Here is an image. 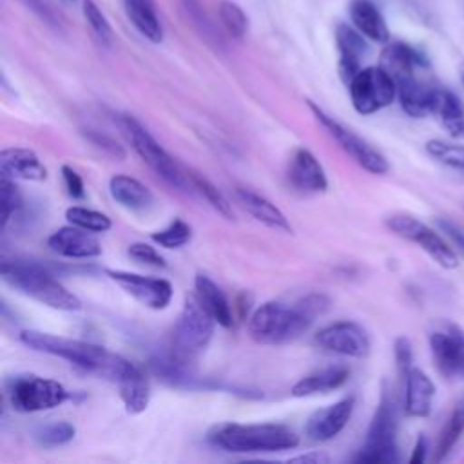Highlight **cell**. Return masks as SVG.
I'll return each instance as SVG.
<instances>
[{
	"label": "cell",
	"mask_w": 464,
	"mask_h": 464,
	"mask_svg": "<svg viewBox=\"0 0 464 464\" xmlns=\"http://www.w3.org/2000/svg\"><path fill=\"white\" fill-rule=\"evenodd\" d=\"M330 306L324 294H308L292 304L279 301H266L257 306L248 321V335L259 344H283L301 337Z\"/></svg>",
	"instance_id": "cell-1"
},
{
	"label": "cell",
	"mask_w": 464,
	"mask_h": 464,
	"mask_svg": "<svg viewBox=\"0 0 464 464\" xmlns=\"http://www.w3.org/2000/svg\"><path fill=\"white\" fill-rule=\"evenodd\" d=\"M20 341L31 350L65 359L71 364L85 372H91L94 375L105 377L112 382H116L132 366L130 361H127L118 353L109 352L100 344H92L80 339L60 337V335H53L40 330L20 332Z\"/></svg>",
	"instance_id": "cell-2"
},
{
	"label": "cell",
	"mask_w": 464,
	"mask_h": 464,
	"mask_svg": "<svg viewBox=\"0 0 464 464\" xmlns=\"http://www.w3.org/2000/svg\"><path fill=\"white\" fill-rule=\"evenodd\" d=\"M208 442L230 453H270L292 450L299 435L285 424H239L221 422L208 431Z\"/></svg>",
	"instance_id": "cell-3"
},
{
	"label": "cell",
	"mask_w": 464,
	"mask_h": 464,
	"mask_svg": "<svg viewBox=\"0 0 464 464\" xmlns=\"http://www.w3.org/2000/svg\"><path fill=\"white\" fill-rule=\"evenodd\" d=\"M2 279L20 294L51 306L54 310L72 312L82 308L76 294L67 290L45 266L27 259H4Z\"/></svg>",
	"instance_id": "cell-4"
},
{
	"label": "cell",
	"mask_w": 464,
	"mask_h": 464,
	"mask_svg": "<svg viewBox=\"0 0 464 464\" xmlns=\"http://www.w3.org/2000/svg\"><path fill=\"white\" fill-rule=\"evenodd\" d=\"M397 404L386 386H382L377 410L372 417L366 439L353 457L361 464H393L399 460L397 444Z\"/></svg>",
	"instance_id": "cell-5"
},
{
	"label": "cell",
	"mask_w": 464,
	"mask_h": 464,
	"mask_svg": "<svg viewBox=\"0 0 464 464\" xmlns=\"http://www.w3.org/2000/svg\"><path fill=\"white\" fill-rule=\"evenodd\" d=\"M216 324L218 323L199 304L196 295L187 297L172 330L170 352L183 362L192 364L210 343Z\"/></svg>",
	"instance_id": "cell-6"
},
{
	"label": "cell",
	"mask_w": 464,
	"mask_h": 464,
	"mask_svg": "<svg viewBox=\"0 0 464 464\" xmlns=\"http://www.w3.org/2000/svg\"><path fill=\"white\" fill-rule=\"evenodd\" d=\"M120 125L125 130L132 149L136 154L160 176L163 178L169 185L176 188H187L190 187L188 181V172L183 170L174 158L154 140V136L132 116L123 114L120 116Z\"/></svg>",
	"instance_id": "cell-7"
},
{
	"label": "cell",
	"mask_w": 464,
	"mask_h": 464,
	"mask_svg": "<svg viewBox=\"0 0 464 464\" xmlns=\"http://www.w3.org/2000/svg\"><path fill=\"white\" fill-rule=\"evenodd\" d=\"M5 395L14 411L33 413L56 408L69 399V392L54 379L16 375L7 382Z\"/></svg>",
	"instance_id": "cell-8"
},
{
	"label": "cell",
	"mask_w": 464,
	"mask_h": 464,
	"mask_svg": "<svg viewBox=\"0 0 464 464\" xmlns=\"http://www.w3.org/2000/svg\"><path fill=\"white\" fill-rule=\"evenodd\" d=\"M386 227L399 237L419 245L439 266L453 270L459 266V256L453 246L431 227L410 214H392L386 218Z\"/></svg>",
	"instance_id": "cell-9"
},
{
	"label": "cell",
	"mask_w": 464,
	"mask_h": 464,
	"mask_svg": "<svg viewBox=\"0 0 464 464\" xmlns=\"http://www.w3.org/2000/svg\"><path fill=\"white\" fill-rule=\"evenodd\" d=\"M308 107L315 120L326 129V132L339 143V147L364 170L382 176L390 170L388 160L375 149L372 147L364 138L355 134L352 129L344 127L341 121H337L334 116L326 114L319 105L308 102Z\"/></svg>",
	"instance_id": "cell-10"
},
{
	"label": "cell",
	"mask_w": 464,
	"mask_h": 464,
	"mask_svg": "<svg viewBox=\"0 0 464 464\" xmlns=\"http://www.w3.org/2000/svg\"><path fill=\"white\" fill-rule=\"evenodd\" d=\"M350 100L359 114H373L388 107L397 96L393 78L381 67H364L348 83Z\"/></svg>",
	"instance_id": "cell-11"
},
{
	"label": "cell",
	"mask_w": 464,
	"mask_h": 464,
	"mask_svg": "<svg viewBox=\"0 0 464 464\" xmlns=\"http://www.w3.org/2000/svg\"><path fill=\"white\" fill-rule=\"evenodd\" d=\"M430 352L437 372L450 379H464V330L448 323L430 334Z\"/></svg>",
	"instance_id": "cell-12"
},
{
	"label": "cell",
	"mask_w": 464,
	"mask_h": 464,
	"mask_svg": "<svg viewBox=\"0 0 464 464\" xmlns=\"http://www.w3.org/2000/svg\"><path fill=\"white\" fill-rule=\"evenodd\" d=\"M315 344L326 352L362 359L370 353V337L366 330L353 321H337L315 334Z\"/></svg>",
	"instance_id": "cell-13"
},
{
	"label": "cell",
	"mask_w": 464,
	"mask_h": 464,
	"mask_svg": "<svg viewBox=\"0 0 464 464\" xmlns=\"http://www.w3.org/2000/svg\"><path fill=\"white\" fill-rule=\"evenodd\" d=\"M105 274L129 295L152 310H163L172 301V285L161 277H149L125 270H105Z\"/></svg>",
	"instance_id": "cell-14"
},
{
	"label": "cell",
	"mask_w": 464,
	"mask_h": 464,
	"mask_svg": "<svg viewBox=\"0 0 464 464\" xmlns=\"http://www.w3.org/2000/svg\"><path fill=\"white\" fill-rule=\"evenodd\" d=\"M353 408L355 399L350 395L334 404L315 410L304 424V435L314 442H326L334 439L348 424Z\"/></svg>",
	"instance_id": "cell-15"
},
{
	"label": "cell",
	"mask_w": 464,
	"mask_h": 464,
	"mask_svg": "<svg viewBox=\"0 0 464 464\" xmlns=\"http://www.w3.org/2000/svg\"><path fill=\"white\" fill-rule=\"evenodd\" d=\"M379 65L393 78L395 85L404 80L428 74L430 69L426 56L404 42L388 44L381 53Z\"/></svg>",
	"instance_id": "cell-16"
},
{
	"label": "cell",
	"mask_w": 464,
	"mask_h": 464,
	"mask_svg": "<svg viewBox=\"0 0 464 464\" xmlns=\"http://www.w3.org/2000/svg\"><path fill=\"white\" fill-rule=\"evenodd\" d=\"M47 246L63 257L89 259L102 254V245L94 232L80 228L76 225H67L54 230L47 237Z\"/></svg>",
	"instance_id": "cell-17"
},
{
	"label": "cell",
	"mask_w": 464,
	"mask_h": 464,
	"mask_svg": "<svg viewBox=\"0 0 464 464\" xmlns=\"http://www.w3.org/2000/svg\"><path fill=\"white\" fill-rule=\"evenodd\" d=\"M290 185L301 192H324L328 179L323 165L308 149H295L286 169Z\"/></svg>",
	"instance_id": "cell-18"
},
{
	"label": "cell",
	"mask_w": 464,
	"mask_h": 464,
	"mask_svg": "<svg viewBox=\"0 0 464 464\" xmlns=\"http://www.w3.org/2000/svg\"><path fill=\"white\" fill-rule=\"evenodd\" d=\"M440 85H435L428 74H420L397 83V98L402 111L411 118H426L433 112L435 96Z\"/></svg>",
	"instance_id": "cell-19"
},
{
	"label": "cell",
	"mask_w": 464,
	"mask_h": 464,
	"mask_svg": "<svg viewBox=\"0 0 464 464\" xmlns=\"http://www.w3.org/2000/svg\"><path fill=\"white\" fill-rule=\"evenodd\" d=\"M0 172L11 179L44 181L47 169L34 150L25 147H9L0 152Z\"/></svg>",
	"instance_id": "cell-20"
},
{
	"label": "cell",
	"mask_w": 464,
	"mask_h": 464,
	"mask_svg": "<svg viewBox=\"0 0 464 464\" xmlns=\"http://www.w3.org/2000/svg\"><path fill=\"white\" fill-rule=\"evenodd\" d=\"M404 379V413L408 417H428L431 413L433 399H435V384L433 381L420 370L410 368Z\"/></svg>",
	"instance_id": "cell-21"
},
{
	"label": "cell",
	"mask_w": 464,
	"mask_h": 464,
	"mask_svg": "<svg viewBox=\"0 0 464 464\" xmlns=\"http://www.w3.org/2000/svg\"><path fill=\"white\" fill-rule=\"evenodd\" d=\"M362 36H364L362 33H359L357 29H353L346 24H339L335 27V42H337V49H339V54H341L339 72H341V78L344 80L346 85L362 69L361 67V58L368 51V45H366Z\"/></svg>",
	"instance_id": "cell-22"
},
{
	"label": "cell",
	"mask_w": 464,
	"mask_h": 464,
	"mask_svg": "<svg viewBox=\"0 0 464 464\" xmlns=\"http://www.w3.org/2000/svg\"><path fill=\"white\" fill-rule=\"evenodd\" d=\"M194 295L219 326L230 328L234 324L232 306H230L227 295L223 294V290L210 277H207L203 274L196 276Z\"/></svg>",
	"instance_id": "cell-23"
},
{
	"label": "cell",
	"mask_w": 464,
	"mask_h": 464,
	"mask_svg": "<svg viewBox=\"0 0 464 464\" xmlns=\"http://www.w3.org/2000/svg\"><path fill=\"white\" fill-rule=\"evenodd\" d=\"M109 192L120 207L132 212H143L154 205L152 192L141 181L127 174L112 176L109 179Z\"/></svg>",
	"instance_id": "cell-24"
},
{
	"label": "cell",
	"mask_w": 464,
	"mask_h": 464,
	"mask_svg": "<svg viewBox=\"0 0 464 464\" xmlns=\"http://www.w3.org/2000/svg\"><path fill=\"white\" fill-rule=\"evenodd\" d=\"M350 377L346 366H326L301 377L290 390L294 397H312L317 393H328L341 388Z\"/></svg>",
	"instance_id": "cell-25"
},
{
	"label": "cell",
	"mask_w": 464,
	"mask_h": 464,
	"mask_svg": "<svg viewBox=\"0 0 464 464\" xmlns=\"http://www.w3.org/2000/svg\"><path fill=\"white\" fill-rule=\"evenodd\" d=\"M236 198L239 199L243 208L259 223H263L270 228H276V230L292 232V225L288 223L286 216L265 196H261L250 188H237Z\"/></svg>",
	"instance_id": "cell-26"
},
{
	"label": "cell",
	"mask_w": 464,
	"mask_h": 464,
	"mask_svg": "<svg viewBox=\"0 0 464 464\" xmlns=\"http://www.w3.org/2000/svg\"><path fill=\"white\" fill-rule=\"evenodd\" d=\"M350 18L359 33L372 42L384 44L390 40V29L379 7L370 0H353L350 4Z\"/></svg>",
	"instance_id": "cell-27"
},
{
	"label": "cell",
	"mask_w": 464,
	"mask_h": 464,
	"mask_svg": "<svg viewBox=\"0 0 464 464\" xmlns=\"http://www.w3.org/2000/svg\"><path fill=\"white\" fill-rule=\"evenodd\" d=\"M118 390H120V399L127 410V413L136 415L141 413L149 406L150 399V388L145 373L132 364L118 381Z\"/></svg>",
	"instance_id": "cell-28"
},
{
	"label": "cell",
	"mask_w": 464,
	"mask_h": 464,
	"mask_svg": "<svg viewBox=\"0 0 464 464\" xmlns=\"http://www.w3.org/2000/svg\"><path fill=\"white\" fill-rule=\"evenodd\" d=\"M431 116L439 120V123L446 129V132L451 138H464V105L453 91L439 87Z\"/></svg>",
	"instance_id": "cell-29"
},
{
	"label": "cell",
	"mask_w": 464,
	"mask_h": 464,
	"mask_svg": "<svg viewBox=\"0 0 464 464\" xmlns=\"http://www.w3.org/2000/svg\"><path fill=\"white\" fill-rule=\"evenodd\" d=\"M123 7L130 24L147 40L160 44L163 40V27L156 13L154 0H123Z\"/></svg>",
	"instance_id": "cell-30"
},
{
	"label": "cell",
	"mask_w": 464,
	"mask_h": 464,
	"mask_svg": "<svg viewBox=\"0 0 464 464\" xmlns=\"http://www.w3.org/2000/svg\"><path fill=\"white\" fill-rule=\"evenodd\" d=\"M464 433V397H460L457 401V404L453 406L442 431L439 437V444H437V453H435V462L446 460L448 455L453 451V448L457 446V442L460 440Z\"/></svg>",
	"instance_id": "cell-31"
},
{
	"label": "cell",
	"mask_w": 464,
	"mask_h": 464,
	"mask_svg": "<svg viewBox=\"0 0 464 464\" xmlns=\"http://www.w3.org/2000/svg\"><path fill=\"white\" fill-rule=\"evenodd\" d=\"M426 152L444 167H450L453 170L464 172V145L457 141L448 140H428L426 141Z\"/></svg>",
	"instance_id": "cell-32"
},
{
	"label": "cell",
	"mask_w": 464,
	"mask_h": 464,
	"mask_svg": "<svg viewBox=\"0 0 464 464\" xmlns=\"http://www.w3.org/2000/svg\"><path fill=\"white\" fill-rule=\"evenodd\" d=\"M188 172V170H187ZM188 181H190V187L207 199V203L216 210L219 212L223 218L227 219H232L234 218V212H232V207L230 203L227 201V198L216 188V185L207 179L203 174H198V172H188Z\"/></svg>",
	"instance_id": "cell-33"
},
{
	"label": "cell",
	"mask_w": 464,
	"mask_h": 464,
	"mask_svg": "<svg viewBox=\"0 0 464 464\" xmlns=\"http://www.w3.org/2000/svg\"><path fill=\"white\" fill-rule=\"evenodd\" d=\"M65 218L71 225H76L80 228L91 230V232H107L111 228V218L85 207H69L65 210Z\"/></svg>",
	"instance_id": "cell-34"
},
{
	"label": "cell",
	"mask_w": 464,
	"mask_h": 464,
	"mask_svg": "<svg viewBox=\"0 0 464 464\" xmlns=\"http://www.w3.org/2000/svg\"><path fill=\"white\" fill-rule=\"evenodd\" d=\"M74 433H76V428L71 422L58 420V422H49L40 426L34 431V440L44 448H56L72 440Z\"/></svg>",
	"instance_id": "cell-35"
},
{
	"label": "cell",
	"mask_w": 464,
	"mask_h": 464,
	"mask_svg": "<svg viewBox=\"0 0 464 464\" xmlns=\"http://www.w3.org/2000/svg\"><path fill=\"white\" fill-rule=\"evenodd\" d=\"M190 237H192V228L183 219H174L170 225L152 232L150 236V239L163 248H179L187 245Z\"/></svg>",
	"instance_id": "cell-36"
},
{
	"label": "cell",
	"mask_w": 464,
	"mask_h": 464,
	"mask_svg": "<svg viewBox=\"0 0 464 464\" xmlns=\"http://www.w3.org/2000/svg\"><path fill=\"white\" fill-rule=\"evenodd\" d=\"M218 13H219V20L223 24V27L227 29V33L234 38H243L245 33H246V27H248V20H246V14L243 13V9L230 2V0H221L219 2V7H218Z\"/></svg>",
	"instance_id": "cell-37"
},
{
	"label": "cell",
	"mask_w": 464,
	"mask_h": 464,
	"mask_svg": "<svg viewBox=\"0 0 464 464\" xmlns=\"http://www.w3.org/2000/svg\"><path fill=\"white\" fill-rule=\"evenodd\" d=\"M82 9H83V16H85L89 27L92 29V33L96 34L100 44L105 47H111L114 34H112V29H111L105 14L100 11V7L92 0H83Z\"/></svg>",
	"instance_id": "cell-38"
},
{
	"label": "cell",
	"mask_w": 464,
	"mask_h": 464,
	"mask_svg": "<svg viewBox=\"0 0 464 464\" xmlns=\"http://www.w3.org/2000/svg\"><path fill=\"white\" fill-rule=\"evenodd\" d=\"M0 188H2V228L5 230L11 218H14V214L22 207V196L18 192V187L14 185V179L7 176H2Z\"/></svg>",
	"instance_id": "cell-39"
},
{
	"label": "cell",
	"mask_w": 464,
	"mask_h": 464,
	"mask_svg": "<svg viewBox=\"0 0 464 464\" xmlns=\"http://www.w3.org/2000/svg\"><path fill=\"white\" fill-rule=\"evenodd\" d=\"M83 136H85V140L91 145L100 149L103 154H107V156H111L114 160H123L125 158L123 147L116 140H112L111 136H107V134H103L100 130H92V129H85Z\"/></svg>",
	"instance_id": "cell-40"
},
{
	"label": "cell",
	"mask_w": 464,
	"mask_h": 464,
	"mask_svg": "<svg viewBox=\"0 0 464 464\" xmlns=\"http://www.w3.org/2000/svg\"><path fill=\"white\" fill-rule=\"evenodd\" d=\"M127 254L130 256V259H134L136 263L140 265H145V266H152V268H163L167 263L163 259V256L152 246V245H147V243H132L127 250Z\"/></svg>",
	"instance_id": "cell-41"
},
{
	"label": "cell",
	"mask_w": 464,
	"mask_h": 464,
	"mask_svg": "<svg viewBox=\"0 0 464 464\" xmlns=\"http://www.w3.org/2000/svg\"><path fill=\"white\" fill-rule=\"evenodd\" d=\"M393 357H395V364H397L401 377H404L410 372V368H413V350H411V343L408 337L395 339Z\"/></svg>",
	"instance_id": "cell-42"
},
{
	"label": "cell",
	"mask_w": 464,
	"mask_h": 464,
	"mask_svg": "<svg viewBox=\"0 0 464 464\" xmlns=\"http://www.w3.org/2000/svg\"><path fill=\"white\" fill-rule=\"evenodd\" d=\"M27 11L36 14L44 24H47L53 29H60V20L53 13V9L44 0H18Z\"/></svg>",
	"instance_id": "cell-43"
},
{
	"label": "cell",
	"mask_w": 464,
	"mask_h": 464,
	"mask_svg": "<svg viewBox=\"0 0 464 464\" xmlns=\"http://www.w3.org/2000/svg\"><path fill=\"white\" fill-rule=\"evenodd\" d=\"M439 230L442 232V236H446L451 243V246H455L462 256H464V228H460L457 223L442 218L435 221Z\"/></svg>",
	"instance_id": "cell-44"
},
{
	"label": "cell",
	"mask_w": 464,
	"mask_h": 464,
	"mask_svg": "<svg viewBox=\"0 0 464 464\" xmlns=\"http://www.w3.org/2000/svg\"><path fill=\"white\" fill-rule=\"evenodd\" d=\"M62 178H63V185L67 188V194L71 198H76V199H82L85 196V185H83V179L82 176L69 165H63L62 167Z\"/></svg>",
	"instance_id": "cell-45"
},
{
	"label": "cell",
	"mask_w": 464,
	"mask_h": 464,
	"mask_svg": "<svg viewBox=\"0 0 464 464\" xmlns=\"http://www.w3.org/2000/svg\"><path fill=\"white\" fill-rule=\"evenodd\" d=\"M428 457V440L426 437L420 433L413 444L411 455H410V464H422Z\"/></svg>",
	"instance_id": "cell-46"
},
{
	"label": "cell",
	"mask_w": 464,
	"mask_h": 464,
	"mask_svg": "<svg viewBox=\"0 0 464 464\" xmlns=\"http://www.w3.org/2000/svg\"><path fill=\"white\" fill-rule=\"evenodd\" d=\"M290 462H304V464H326L330 462V457L319 451H310L304 455H297L294 459H290Z\"/></svg>",
	"instance_id": "cell-47"
},
{
	"label": "cell",
	"mask_w": 464,
	"mask_h": 464,
	"mask_svg": "<svg viewBox=\"0 0 464 464\" xmlns=\"http://www.w3.org/2000/svg\"><path fill=\"white\" fill-rule=\"evenodd\" d=\"M460 80H462V83H464V63L460 65Z\"/></svg>",
	"instance_id": "cell-48"
},
{
	"label": "cell",
	"mask_w": 464,
	"mask_h": 464,
	"mask_svg": "<svg viewBox=\"0 0 464 464\" xmlns=\"http://www.w3.org/2000/svg\"><path fill=\"white\" fill-rule=\"evenodd\" d=\"M65 2H74V0H65Z\"/></svg>",
	"instance_id": "cell-49"
}]
</instances>
